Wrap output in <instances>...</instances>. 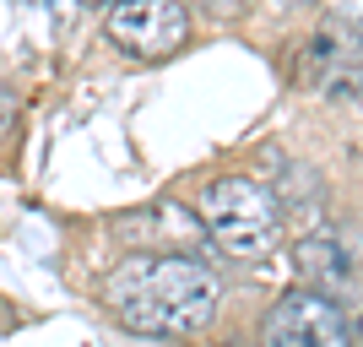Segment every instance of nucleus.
I'll return each instance as SVG.
<instances>
[{
    "label": "nucleus",
    "instance_id": "1",
    "mask_svg": "<svg viewBox=\"0 0 363 347\" xmlns=\"http://www.w3.org/2000/svg\"><path fill=\"white\" fill-rule=\"evenodd\" d=\"M104 309L141 336H196L223 309V282L196 255H125L104 277Z\"/></svg>",
    "mask_w": 363,
    "mask_h": 347
},
{
    "label": "nucleus",
    "instance_id": "2",
    "mask_svg": "<svg viewBox=\"0 0 363 347\" xmlns=\"http://www.w3.org/2000/svg\"><path fill=\"white\" fill-rule=\"evenodd\" d=\"M201 228L239 260H266L282 244V201L272 184L250 180V174H228L212 180L201 196Z\"/></svg>",
    "mask_w": 363,
    "mask_h": 347
},
{
    "label": "nucleus",
    "instance_id": "3",
    "mask_svg": "<svg viewBox=\"0 0 363 347\" xmlns=\"http://www.w3.org/2000/svg\"><path fill=\"white\" fill-rule=\"evenodd\" d=\"M108 44L125 60H168L190 44V11L179 0H120L108 6Z\"/></svg>",
    "mask_w": 363,
    "mask_h": 347
},
{
    "label": "nucleus",
    "instance_id": "4",
    "mask_svg": "<svg viewBox=\"0 0 363 347\" xmlns=\"http://www.w3.org/2000/svg\"><path fill=\"white\" fill-rule=\"evenodd\" d=\"M266 347H352V320L342 315V304L320 287H293L272 304L266 315Z\"/></svg>",
    "mask_w": 363,
    "mask_h": 347
},
{
    "label": "nucleus",
    "instance_id": "5",
    "mask_svg": "<svg viewBox=\"0 0 363 347\" xmlns=\"http://www.w3.org/2000/svg\"><path fill=\"white\" fill-rule=\"evenodd\" d=\"M298 71L320 98L363 109V22H325L309 38Z\"/></svg>",
    "mask_w": 363,
    "mask_h": 347
},
{
    "label": "nucleus",
    "instance_id": "6",
    "mask_svg": "<svg viewBox=\"0 0 363 347\" xmlns=\"http://www.w3.org/2000/svg\"><path fill=\"white\" fill-rule=\"evenodd\" d=\"M293 272H298L303 287L342 293V287L352 282V260H347V250H342L336 239L315 233V239H298V244H293Z\"/></svg>",
    "mask_w": 363,
    "mask_h": 347
},
{
    "label": "nucleus",
    "instance_id": "7",
    "mask_svg": "<svg viewBox=\"0 0 363 347\" xmlns=\"http://www.w3.org/2000/svg\"><path fill=\"white\" fill-rule=\"evenodd\" d=\"M11 125H16V92H11V87H0V136H6Z\"/></svg>",
    "mask_w": 363,
    "mask_h": 347
},
{
    "label": "nucleus",
    "instance_id": "8",
    "mask_svg": "<svg viewBox=\"0 0 363 347\" xmlns=\"http://www.w3.org/2000/svg\"><path fill=\"white\" fill-rule=\"evenodd\" d=\"M82 6H120V0H82Z\"/></svg>",
    "mask_w": 363,
    "mask_h": 347
},
{
    "label": "nucleus",
    "instance_id": "9",
    "mask_svg": "<svg viewBox=\"0 0 363 347\" xmlns=\"http://www.w3.org/2000/svg\"><path fill=\"white\" fill-rule=\"evenodd\" d=\"M352 331H358V342H363V315H358V326H352Z\"/></svg>",
    "mask_w": 363,
    "mask_h": 347
}]
</instances>
